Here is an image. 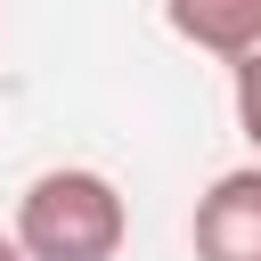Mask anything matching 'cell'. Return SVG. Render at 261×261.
<instances>
[{"mask_svg": "<svg viewBox=\"0 0 261 261\" xmlns=\"http://www.w3.org/2000/svg\"><path fill=\"white\" fill-rule=\"evenodd\" d=\"M228 98H237V130L253 139V155H261V41L228 65Z\"/></svg>", "mask_w": 261, "mask_h": 261, "instance_id": "4", "label": "cell"}, {"mask_svg": "<svg viewBox=\"0 0 261 261\" xmlns=\"http://www.w3.org/2000/svg\"><path fill=\"white\" fill-rule=\"evenodd\" d=\"M163 24H171L188 49L237 65V57L261 41V0H163Z\"/></svg>", "mask_w": 261, "mask_h": 261, "instance_id": "3", "label": "cell"}, {"mask_svg": "<svg viewBox=\"0 0 261 261\" xmlns=\"http://www.w3.org/2000/svg\"><path fill=\"white\" fill-rule=\"evenodd\" d=\"M188 237H196V261H261V163L220 171L196 196Z\"/></svg>", "mask_w": 261, "mask_h": 261, "instance_id": "2", "label": "cell"}, {"mask_svg": "<svg viewBox=\"0 0 261 261\" xmlns=\"http://www.w3.org/2000/svg\"><path fill=\"white\" fill-rule=\"evenodd\" d=\"M122 237H130V204L90 163H57L16 196V245L33 261H114Z\"/></svg>", "mask_w": 261, "mask_h": 261, "instance_id": "1", "label": "cell"}, {"mask_svg": "<svg viewBox=\"0 0 261 261\" xmlns=\"http://www.w3.org/2000/svg\"><path fill=\"white\" fill-rule=\"evenodd\" d=\"M0 261H33V253H24V245H16V228H8V237H0Z\"/></svg>", "mask_w": 261, "mask_h": 261, "instance_id": "5", "label": "cell"}]
</instances>
